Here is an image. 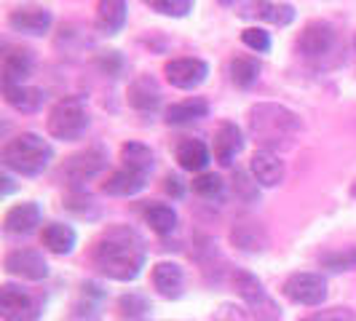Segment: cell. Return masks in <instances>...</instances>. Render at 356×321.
<instances>
[{
    "label": "cell",
    "instance_id": "obj_1",
    "mask_svg": "<svg viewBox=\"0 0 356 321\" xmlns=\"http://www.w3.org/2000/svg\"><path fill=\"white\" fill-rule=\"evenodd\" d=\"M145 241L129 225H113L94 241L91 263L113 281H134L145 268Z\"/></svg>",
    "mask_w": 356,
    "mask_h": 321
},
{
    "label": "cell",
    "instance_id": "obj_2",
    "mask_svg": "<svg viewBox=\"0 0 356 321\" xmlns=\"http://www.w3.org/2000/svg\"><path fill=\"white\" fill-rule=\"evenodd\" d=\"M300 118L298 113H292L284 105H273V102H260L250 107V131L257 142L263 145V150L273 147H286L300 131Z\"/></svg>",
    "mask_w": 356,
    "mask_h": 321
},
{
    "label": "cell",
    "instance_id": "obj_3",
    "mask_svg": "<svg viewBox=\"0 0 356 321\" xmlns=\"http://www.w3.org/2000/svg\"><path fill=\"white\" fill-rule=\"evenodd\" d=\"M54 158V147L43 137H38L33 131H22L14 140L3 145L0 160L8 172H17L22 177H38L49 169Z\"/></svg>",
    "mask_w": 356,
    "mask_h": 321
},
{
    "label": "cell",
    "instance_id": "obj_4",
    "mask_svg": "<svg viewBox=\"0 0 356 321\" xmlns=\"http://www.w3.org/2000/svg\"><path fill=\"white\" fill-rule=\"evenodd\" d=\"M46 129L54 140H62V142H75L86 134L89 129V110L86 102L81 97H65L51 107L49 113V121Z\"/></svg>",
    "mask_w": 356,
    "mask_h": 321
},
{
    "label": "cell",
    "instance_id": "obj_5",
    "mask_svg": "<svg viewBox=\"0 0 356 321\" xmlns=\"http://www.w3.org/2000/svg\"><path fill=\"white\" fill-rule=\"evenodd\" d=\"M233 286L238 292V297L247 303L250 313L257 321H282V308L279 303L266 292V286L260 284L257 276H252L250 270H236L233 273Z\"/></svg>",
    "mask_w": 356,
    "mask_h": 321
},
{
    "label": "cell",
    "instance_id": "obj_6",
    "mask_svg": "<svg viewBox=\"0 0 356 321\" xmlns=\"http://www.w3.org/2000/svg\"><path fill=\"white\" fill-rule=\"evenodd\" d=\"M338 46V30L330 22H308L298 38V51L308 62H321Z\"/></svg>",
    "mask_w": 356,
    "mask_h": 321
},
{
    "label": "cell",
    "instance_id": "obj_7",
    "mask_svg": "<svg viewBox=\"0 0 356 321\" xmlns=\"http://www.w3.org/2000/svg\"><path fill=\"white\" fill-rule=\"evenodd\" d=\"M163 75L175 89L193 91L207 81L209 65L204 59H198V56H179V59H169L163 65Z\"/></svg>",
    "mask_w": 356,
    "mask_h": 321
},
{
    "label": "cell",
    "instance_id": "obj_8",
    "mask_svg": "<svg viewBox=\"0 0 356 321\" xmlns=\"http://www.w3.org/2000/svg\"><path fill=\"white\" fill-rule=\"evenodd\" d=\"M0 316L3 321H40V303L30 292L6 284L0 289Z\"/></svg>",
    "mask_w": 356,
    "mask_h": 321
},
{
    "label": "cell",
    "instance_id": "obj_9",
    "mask_svg": "<svg viewBox=\"0 0 356 321\" xmlns=\"http://www.w3.org/2000/svg\"><path fill=\"white\" fill-rule=\"evenodd\" d=\"M284 295L295 305H321L327 300V281L319 273H292L284 281Z\"/></svg>",
    "mask_w": 356,
    "mask_h": 321
},
{
    "label": "cell",
    "instance_id": "obj_10",
    "mask_svg": "<svg viewBox=\"0 0 356 321\" xmlns=\"http://www.w3.org/2000/svg\"><path fill=\"white\" fill-rule=\"evenodd\" d=\"M105 166H107V153L99 145H94V147H86V150H81V153H75V156L67 158V163H65V177L70 179V185H81L86 179L97 177Z\"/></svg>",
    "mask_w": 356,
    "mask_h": 321
},
{
    "label": "cell",
    "instance_id": "obj_11",
    "mask_svg": "<svg viewBox=\"0 0 356 321\" xmlns=\"http://www.w3.org/2000/svg\"><path fill=\"white\" fill-rule=\"evenodd\" d=\"M6 273L19 276V279H27V281H40L49 276V263L46 257L38 249H14L6 254L3 260Z\"/></svg>",
    "mask_w": 356,
    "mask_h": 321
},
{
    "label": "cell",
    "instance_id": "obj_12",
    "mask_svg": "<svg viewBox=\"0 0 356 321\" xmlns=\"http://www.w3.org/2000/svg\"><path fill=\"white\" fill-rule=\"evenodd\" d=\"M51 22V11L40 8V6H22V8H14L8 14V24L24 35H46Z\"/></svg>",
    "mask_w": 356,
    "mask_h": 321
},
{
    "label": "cell",
    "instance_id": "obj_13",
    "mask_svg": "<svg viewBox=\"0 0 356 321\" xmlns=\"http://www.w3.org/2000/svg\"><path fill=\"white\" fill-rule=\"evenodd\" d=\"M238 14L247 19L270 22L276 27H286L295 22V8L289 3H273V0H247V6Z\"/></svg>",
    "mask_w": 356,
    "mask_h": 321
},
{
    "label": "cell",
    "instance_id": "obj_14",
    "mask_svg": "<svg viewBox=\"0 0 356 321\" xmlns=\"http://www.w3.org/2000/svg\"><path fill=\"white\" fill-rule=\"evenodd\" d=\"M244 150V134L231 121H222L214 131V160L220 166H231L236 156Z\"/></svg>",
    "mask_w": 356,
    "mask_h": 321
},
{
    "label": "cell",
    "instance_id": "obj_15",
    "mask_svg": "<svg viewBox=\"0 0 356 321\" xmlns=\"http://www.w3.org/2000/svg\"><path fill=\"white\" fill-rule=\"evenodd\" d=\"M250 172L257 185L263 188H276L284 182V160L270 150H257L250 160Z\"/></svg>",
    "mask_w": 356,
    "mask_h": 321
},
{
    "label": "cell",
    "instance_id": "obj_16",
    "mask_svg": "<svg viewBox=\"0 0 356 321\" xmlns=\"http://www.w3.org/2000/svg\"><path fill=\"white\" fill-rule=\"evenodd\" d=\"M40 217H43V212H40V206L35 201L17 204L3 217V231L8 236H27V233H33L40 225Z\"/></svg>",
    "mask_w": 356,
    "mask_h": 321
},
{
    "label": "cell",
    "instance_id": "obj_17",
    "mask_svg": "<svg viewBox=\"0 0 356 321\" xmlns=\"http://www.w3.org/2000/svg\"><path fill=\"white\" fill-rule=\"evenodd\" d=\"M33 72V51L30 49H8L3 54V65H0V75H3V86H22Z\"/></svg>",
    "mask_w": 356,
    "mask_h": 321
},
{
    "label": "cell",
    "instance_id": "obj_18",
    "mask_svg": "<svg viewBox=\"0 0 356 321\" xmlns=\"http://www.w3.org/2000/svg\"><path fill=\"white\" fill-rule=\"evenodd\" d=\"M231 241L233 247H238L241 252H263L268 247V233L260 222H254L250 217H241L238 222H233L231 228Z\"/></svg>",
    "mask_w": 356,
    "mask_h": 321
},
{
    "label": "cell",
    "instance_id": "obj_19",
    "mask_svg": "<svg viewBox=\"0 0 356 321\" xmlns=\"http://www.w3.org/2000/svg\"><path fill=\"white\" fill-rule=\"evenodd\" d=\"M129 105L140 113H153L161 107V89L153 75H137L129 86Z\"/></svg>",
    "mask_w": 356,
    "mask_h": 321
},
{
    "label": "cell",
    "instance_id": "obj_20",
    "mask_svg": "<svg viewBox=\"0 0 356 321\" xmlns=\"http://www.w3.org/2000/svg\"><path fill=\"white\" fill-rule=\"evenodd\" d=\"M126 14H129L126 0H99V3H97L94 24H97V30H99L102 35H115V33L124 30Z\"/></svg>",
    "mask_w": 356,
    "mask_h": 321
},
{
    "label": "cell",
    "instance_id": "obj_21",
    "mask_svg": "<svg viewBox=\"0 0 356 321\" xmlns=\"http://www.w3.org/2000/svg\"><path fill=\"white\" fill-rule=\"evenodd\" d=\"M153 286L159 289V295L166 297V300L182 297V289H185L182 268L177 263H159V265L153 268Z\"/></svg>",
    "mask_w": 356,
    "mask_h": 321
},
{
    "label": "cell",
    "instance_id": "obj_22",
    "mask_svg": "<svg viewBox=\"0 0 356 321\" xmlns=\"http://www.w3.org/2000/svg\"><path fill=\"white\" fill-rule=\"evenodd\" d=\"M3 94H6V102L19 110V113H38L43 102H46V91L35 89V86H3Z\"/></svg>",
    "mask_w": 356,
    "mask_h": 321
},
{
    "label": "cell",
    "instance_id": "obj_23",
    "mask_svg": "<svg viewBox=\"0 0 356 321\" xmlns=\"http://www.w3.org/2000/svg\"><path fill=\"white\" fill-rule=\"evenodd\" d=\"M207 115H209V102L201 97H191V99H182V102L166 107V124L169 126L193 124V121L207 118Z\"/></svg>",
    "mask_w": 356,
    "mask_h": 321
},
{
    "label": "cell",
    "instance_id": "obj_24",
    "mask_svg": "<svg viewBox=\"0 0 356 321\" xmlns=\"http://www.w3.org/2000/svg\"><path fill=\"white\" fill-rule=\"evenodd\" d=\"M145 179L147 177L137 174V172L118 169V172H113V174L102 182V193H107V196H121V198L137 196L145 188Z\"/></svg>",
    "mask_w": 356,
    "mask_h": 321
},
{
    "label": "cell",
    "instance_id": "obj_25",
    "mask_svg": "<svg viewBox=\"0 0 356 321\" xmlns=\"http://www.w3.org/2000/svg\"><path fill=\"white\" fill-rule=\"evenodd\" d=\"M102 300H105V292L102 286L89 281V284L81 286V297L78 303L72 305V319L75 321H94L99 319V308H102Z\"/></svg>",
    "mask_w": 356,
    "mask_h": 321
},
{
    "label": "cell",
    "instance_id": "obj_26",
    "mask_svg": "<svg viewBox=\"0 0 356 321\" xmlns=\"http://www.w3.org/2000/svg\"><path fill=\"white\" fill-rule=\"evenodd\" d=\"M177 163L185 172H204L209 166V147L201 142V140H182L175 150Z\"/></svg>",
    "mask_w": 356,
    "mask_h": 321
},
{
    "label": "cell",
    "instance_id": "obj_27",
    "mask_svg": "<svg viewBox=\"0 0 356 321\" xmlns=\"http://www.w3.org/2000/svg\"><path fill=\"white\" fill-rule=\"evenodd\" d=\"M260 72H263L260 59H257V56H250V54H238V56H233L231 65H228V75H231V81L238 86V89H250V86H254L257 78H260Z\"/></svg>",
    "mask_w": 356,
    "mask_h": 321
},
{
    "label": "cell",
    "instance_id": "obj_28",
    "mask_svg": "<svg viewBox=\"0 0 356 321\" xmlns=\"http://www.w3.org/2000/svg\"><path fill=\"white\" fill-rule=\"evenodd\" d=\"M43 247L54 254H70L75 249V241H78V236L72 231L70 225H65V222H51V225H46L43 228Z\"/></svg>",
    "mask_w": 356,
    "mask_h": 321
},
{
    "label": "cell",
    "instance_id": "obj_29",
    "mask_svg": "<svg viewBox=\"0 0 356 321\" xmlns=\"http://www.w3.org/2000/svg\"><path fill=\"white\" fill-rule=\"evenodd\" d=\"M121 160H124V169L129 172H137L147 177V172H153V150L143 142H126L121 147Z\"/></svg>",
    "mask_w": 356,
    "mask_h": 321
},
{
    "label": "cell",
    "instance_id": "obj_30",
    "mask_svg": "<svg viewBox=\"0 0 356 321\" xmlns=\"http://www.w3.org/2000/svg\"><path fill=\"white\" fill-rule=\"evenodd\" d=\"M145 222L159 233V236H169V233H175V228H177V212L169 204H147Z\"/></svg>",
    "mask_w": 356,
    "mask_h": 321
},
{
    "label": "cell",
    "instance_id": "obj_31",
    "mask_svg": "<svg viewBox=\"0 0 356 321\" xmlns=\"http://www.w3.org/2000/svg\"><path fill=\"white\" fill-rule=\"evenodd\" d=\"M222 190H225V182H222V177H217L214 172H201V174L193 179V193L201 198H207V201L220 198Z\"/></svg>",
    "mask_w": 356,
    "mask_h": 321
},
{
    "label": "cell",
    "instance_id": "obj_32",
    "mask_svg": "<svg viewBox=\"0 0 356 321\" xmlns=\"http://www.w3.org/2000/svg\"><path fill=\"white\" fill-rule=\"evenodd\" d=\"M118 311H121L124 319L143 321L147 316V311H150V305H147V300H145L143 295H124L118 300Z\"/></svg>",
    "mask_w": 356,
    "mask_h": 321
},
{
    "label": "cell",
    "instance_id": "obj_33",
    "mask_svg": "<svg viewBox=\"0 0 356 321\" xmlns=\"http://www.w3.org/2000/svg\"><path fill=\"white\" fill-rule=\"evenodd\" d=\"M321 265L330 270H354L356 268V247H346L338 252H327L321 257Z\"/></svg>",
    "mask_w": 356,
    "mask_h": 321
},
{
    "label": "cell",
    "instance_id": "obj_34",
    "mask_svg": "<svg viewBox=\"0 0 356 321\" xmlns=\"http://www.w3.org/2000/svg\"><path fill=\"white\" fill-rule=\"evenodd\" d=\"M153 11H159L163 17H188L193 11V0H150L147 3Z\"/></svg>",
    "mask_w": 356,
    "mask_h": 321
},
{
    "label": "cell",
    "instance_id": "obj_35",
    "mask_svg": "<svg viewBox=\"0 0 356 321\" xmlns=\"http://www.w3.org/2000/svg\"><path fill=\"white\" fill-rule=\"evenodd\" d=\"M241 43L252 49V51L257 54H266L270 51V35H268L266 30H260V27H250V30H244L241 33Z\"/></svg>",
    "mask_w": 356,
    "mask_h": 321
},
{
    "label": "cell",
    "instance_id": "obj_36",
    "mask_svg": "<svg viewBox=\"0 0 356 321\" xmlns=\"http://www.w3.org/2000/svg\"><path fill=\"white\" fill-rule=\"evenodd\" d=\"M303 321H356V313L351 308H327V311H316Z\"/></svg>",
    "mask_w": 356,
    "mask_h": 321
},
{
    "label": "cell",
    "instance_id": "obj_37",
    "mask_svg": "<svg viewBox=\"0 0 356 321\" xmlns=\"http://www.w3.org/2000/svg\"><path fill=\"white\" fill-rule=\"evenodd\" d=\"M233 190L241 198H247V201H254V198L260 196V193H257V182H252L244 172H236V177H233Z\"/></svg>",
    "mask_w": 356,
    "mask_h": 321
},
{
    "label": "cell",
    "instance_id": "obj_38",
    "mask_svg": "<svg viewBox=\"0 0 356 321\" xmlns=\"http://www.w3.org/2000/svg\"><path fill=\"white\" fill-rule=\"evenodd\" d=\"M212 321H247V313H244V308H238V305L222 303L214 311Z\"/></svg>",
    "mask_w": 356,
    "mask_h": 321
},
{
    "label": "cell",
    "instance_id": "obj_39",
    "mask_svg": "<svg viewBox=\"0 0 356 321\" xmlns=\"http://www.w3.org/2000/svg\"><path fill=\"white\" fill-rule=\"evenodd\" d=\"M97 65H99L107 75H115V72L121 70V56H118V51H105V54H99Z\"/></svg>",
    "mask_w": 356,
    "mask_h": 321
},
{
    "label": "cell",
    "instance_id": "obj_40",
    "mask_svg": "<svg viewBox=\"0 0 356 321\" xmlns=\"http://www.w3.org/2000/svg\"><path fill=\"white\" fill-rule=\"evenodd\" d=\"M163 190H166L169 196L182 198V193H185V185H182V179H179V177H175V174H169V177L163 179Z\"/></svg>",
    "mask_w": 356,
    "mask_h": 321
},
{
    "label": "cell",
    "instance_id": "obj_41",
    "mask_svg": "<svg viewBox=\"0 0 356 321\" xmlns=\"http://www.w3.org/2000/svg\"><path fill=\"white\" fill-rule=\"evenodd\" d=\"M351 196L356 198V182H354V185H351Z\"/></svg>",
    "mask_w": 356,
    "mask_h": 321
},
{
    "label": "cell",
    "instance_id": "obj_42",
    "mask_svg": "<svg viewBox=\"0 0 356 321\" xmlns=\"http://www.w3.org/2000/svg\"><path fill=\"white\" fill-rule=\"evenodd\" d=\"M220 3H222V6H231L233 0H220Z\"/></svg>",
    "mask_w": 356,
    "mask_h": 321
},
{
    "label": "cell",
    "instance_id": "obj_43",
    "mask_svg": "<svg viewBox=\"0 0 356 321\" xmlns=\"http://www.w3.org/2000/svg\"><path fill=\"white\" fill-rule=\"evenodd\" d=\"M145 3H150V0H145Z\"/></svg>",
    "mask_w": 356,
    "mask_h": 321
},
{
    "label": "cell",
    "instance_id": "obj_44",
    "mask_svg": "<svg viewBox=\"0 0 356 321\" xmlns=\"http://www.w3.org/2000/svg\"><path fill=\"white\" fill-rule=\"evenodd\" d=\"M354 46H356V40H354Z\"/></svg>",
    "mask_w": 356,
    "mask_h": 321
}]
</instances>
